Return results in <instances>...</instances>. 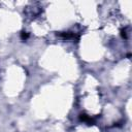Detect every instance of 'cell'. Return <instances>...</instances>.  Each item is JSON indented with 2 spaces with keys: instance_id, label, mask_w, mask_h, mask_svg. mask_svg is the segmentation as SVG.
I'll return each mask as SVG.
<instances>
[{
  "instance_id": "1",
  "label": "cell",
  "mask_w": 132,
  "mask_h": 132,
  "mask_svg": "<svg viewBox=\"0 0 132 132\" xmlns=\"http://www.w3.org/2000/svg\"><path fill=\"white\" fill-rule=\"evenodd\" d=\"M80 119H81V121H84V122H88V123H92V119H91L90 117H88V116H86V114H81V117H80Z\"/></svg>"
}]
</instances>
